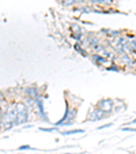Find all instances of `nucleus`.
Instances as JSON below:
<instances>
[{
  "instance_id": "f257e3e1",
  "label": "nucleus",
  "mask_w": 136,
  "mask_h": 154,
  "mask_svg": "<svg viewBox=\"0 0 136 154\" xmlns=\"http://www.w3.org/2000/svg\"><path fill=\"white\" fill-rule=\"evenodd\" d=\"M15 119H17V111H15L14 102L7 105L4 109L3 115L0 117V130L2 131H8L15 127Z\"/></svg>"
},
{
  "instance_id": "f03ea898",
  "label": "nucleus",
  "mask_w": 136,
  "mask_h": 154,
  "mask_svg": "<svg viewBox=\"0 0 136 154\" xmlns=\"http://www.w3.org/2000/svg\"><path fill=\"white\" fill-rule=\"evenodd\" d=\"M78 115V109L76 108H71L70 104L67 102L65 105V112H64V116L59 120L57 123H55L53 127H71V125L75 123V117Z\"/></svg>"
},
{
  "instance_id": "f8f14e48",
  "label": "nucleus",
  "mask_w": 136,
  "mask_h": 154,
  "mask_svg": "<svg viewBox=\"0 0 136 154\" xmlns=\"http://www.w3.org/2000/svg\"><path fill=\"white\" fill-rule=\"evenodd\" d=\"M84 130H67V131H60V134L67 137V135H76V134H83Z\"/></svg>"
},
{
  "instance_id": "6e6552de",
  "label": "nucleus",
  "mask_w": 136,
  "mask_h": 154,
  "mask_svg": "<svg viewBox=\"0 0 136 154\" xmlns=\"http://www.w3.org/2000/svg\"><path fill=\"white\" fill-rule=\"evenodd\" d=\"M23 94H25V97L35 100L40 97V89L37 86H27L23 89Z\"/></svg>"
},
{
  "instance_id": "39448f33",
  "label": "nucleus",
  "mask_w": 136,
  "mask_h": 154,
  "mask_svg": "<svg viewBox=\"0 0 136 154\" xmlns=\"http://www.w3.org/2000/svg\"><path fill=\"white\" fill-rule=\"evenodd\" d=\"M105 117H106V113L102 109H99L98 106H93L90 108L86 122H99V120L105 119Z\"/></svg>"
},
{
  "instance_id": "6ab92c4d",
  "label": "nucleus",
  "mask_w": 136,
  "mask_h": 154,
  "mask_svg": "<svg viewBox=\"0 0 136 154\" xmlns=\"http://www.w3.org/2000/svg\"><path fill=\"white\" fill-rule=\"evenodd\" d=\"M128 124H131V125H132V124H136V119H133L132 122H129V123H128Z\"/></svg>"
},
{
  "instance_id": "ddd939ff",
  "label": "nucleus",
  "mask_w": 136,
  "mask_h": 154,
  "mask_svg": "<svg viewBox=\"0 0 136 154\" xmlns=\"http://www.w3.org/2000/svg\"><path fill=\"white\" fill-rule=\"evenodd\" d=\"M74 48H75V51H76V52H78V53H80V55H82V56H84V57H86V56H89V53H87V51L84 49V48H82V47H80V44H79V42H76L75 45H74Z\"/></svg>"
},
{
  "instance_id": "aec40b11",
  "label": "nucleus",
  "mask_w": 136,
  "mask_h": 154,
  "mask_svg": "<svg viewBox=\"0 0 136 154\" xmlns=\"http://www.w3.org/2000/svg\"><path fill=\"white\" fill-rule=\"evenodd\" d=\"M68 154H71V153H68ZM74 154H80V153H74Z\"/></svg>"
},
{
  "instance_id": "4468645a",
  "label": "nucleus",
  "mask_w": 136,
  "mask_h": 154,
  "mask_svg": "<svg viewBox=\"0 0 136 154\" xmlns=\"http://www.w3.org/2000/svg\"><path fill=\"white\" fill-rule=\"evenodd\" d=\"M40 131H45V132H56L57 131V127H40Z\"/></svg>"
},
{
  "instance_id": "7ed1b4c3",
  "label": "nucleus",
  "mask_w": 136,
  "mask_h": 154,
  "mask_svg": "<svg viewBox=\"0 0 136 154\" xmlns=\"http://www.w3.org/2000/svg\"><path fill=\"white\" fill-rule=\"evenodd\" d=\"M15 111H17V119H15V127L17 125H23L29 122V112L30 109L23 101L14 102Z\"/></svg>"
},
{
  "instance_id": "a211bd4d",
  "label": "nucleus",
  "mask_w": 136,
  "mask_h": 154,
  "mask_svg": "<svg viewBox=\"0 0 136 154\" xmlns=\"http://www.w3.org/2000/svg\"><path fill=\"white\" fill-rule=\"evenodd\" d=\"M112 125H113V123H107V124L99 125V127H98V130H105V128H109V127H112Z\"/></svg>"
},
{
  "instance_id": "9b49d317",
  "label": "nucleus",
  "mask_w": 136,
  "mask_h": 154,
  "mask_svg": "<svg viewBox=\"0 0 136 154\" xmlns=\"http://www.w3.org/2000/svg\"><path fill=\"white\" fill-rule=\"evenodd\" d=\"M91 60H93L94 63L98 66V67H101V66H104V64L106 63V59H105L104 56L98 55V53H94V55H91Z\"/></svg>"
},
{
  "instance_id": "20e7f679",
  "label": "nucleus",
  "mask_w": 136,
  "mask_h": 154,
  "mask_svg": "<svg viewBox=\"0 0 136 154\" xmlns=\"http://www.w3.org/2000/svg\"><path fill=\"white\" fill-rule=\"evenodd\" d=\"M44 102H45V98H44V97L40 96L38 98H35L34 100V108H33V111H35V113H37V116H38V119H40V120L49 123V117H48L47 111H45Z\"/></svg>"
},
{
  "instance_id": "f3484780",
  "label": "nucleus",
  "mask_w": 136,
  "mask_h": 154,
  "mask_svg": "<svg viewBox=\"0 0 136 154\" xmlns=\"http://www.w3.org/2000/svg\"><path fill=\"white\" fill-rule=\"evenodd\" d=\"M121 130L122 131H131V132H136V128H133V127H121Z\"/></svg>"
},
{
  "instance_id": "1a4fd4ad",
  "label": "nucleus",
  "mask_w": 136,
  "mask_h": 154,
  "mask_svg": "<svg viewBox=\"0 0 136 154\" xmlns=\"http://www.w3.org/2000/svg\"><path fill=\"white\" fill-rule=\"evenodd\" d=\"M87 3H90L91 6H101V7H109L112 6L114 2L113 0H87Z\"/></svg>"
},
{
  "instance_id": "0eeeda50",
  "label": "nucleus",
  "mask_w": 136,
  "mask_h": 154,
  "mask_svg": "<svg viewBox=\"0 0 136 154\" xmlns=\"http://www.w3.org/2000/svg\"><path fill=\"white\" fill-rule=\"evenodd\" d=\"M71 37L74 38V40H76V41H82L83 40V37H84V30H83V27L82 26H79L78 23H72L71 25Z\"/></svg>"
},
{
  "instance_id": "423d86ee",
  "label": "nucleus",
  "mask_w": 136,
  "mask_h": 154,
  "mask_svg": "<svg viewBox=\"0 0 136 154\" xmlns=\"http://www.w3.org/2000/svg\"><path fill=\"white\" fill-rule=\"evenodd\" d=\"M97 106H98L99 109H102V111L106 113V116H109L113 112V109H114V101H113L112 98H102L98 101Z\"/></svg>"
},
{
  "instance_id": "9d476101",
  "label": "nucleus",
  "mask_w": 136,
  "mask_h": 154,
  "mask_svg": "<svg viewBox=\"0 0 136 154\" xmlns=\"http://www.w3.org/2000/svg\"><path fill=\"white\" fill-rule=\"evenodd\" d=\"M59 3L64 7H74L75 4H83L84 0H59Z\"/></svg>"
},
{
  "instance_id": "dca6fc26",
  "label": "nucleus",
  "mask_w": 136,
  "mask_h": 154,
  "mask_svg": "<svg viewBox=\"0 0 136 154\" xmlns=\"http://www.w3.org/2000/svg\"><path fill=\"white\" fill-rule=\"evenodd\" d=\"M18 150H19V151H23V150H33V147H32V146H29V145H23V146H19V147H18Z\"/></svg>"
},
{
  "instance_id": "2eb2a0df",
  "label": "nucleus",
  "mask_w": 136,
  "mask_h": 154,
  "mask_svg": "<svg viewBox=\"0 0 136 154\" xmlns=\"http://www.w3.org/2000/svg\"><path fill=\"white\" fill-rule=\"evenodd\" d=\"M105 70H106V71H114V72H119V71H120V67H119V66H116V64H112V66L106 67Z\"/></svg>"
}]
</instances>
